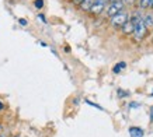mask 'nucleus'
Returning <instances> with one entry per match:
<instances>
[{
    "instance_id": "1",
    "label": "nucleus",
    "mask_w": 153,
    "mask_h": 137,
    "mask_svg": "<svg viewBox=\"0 0 153 137\" xmlns=\"http://www.w3.org/2000/svg\"><path fill=\"white\" fill-rule=\"evenodd\" d=\"M129 20L134 21V31H132V34H134L135 39L136 41H142L146 37V34H148V27L145 25L142 17H140L139 14H135L134 17Z\"/></svg>"
},
{
    "instance_id": "2",
    "label": "nucleus",
    "mask_w": 153,
    "mask_h": 137,
    "mask_svg": "<svg viewBox=\"0 0 153 137\" xmlns=\"http://www.w3.org/2000/svg\"><path fill=\"white\" fill-rule=\"evenodd\" d=\"M128 18H129L128 13H126L125 10H122V11L117 13L115 15H112L111 17V25L112 27H120L121 28L126 21H128Z\"/></svg>"
},
{
    "instance_id": "3",
    "label": "nucleus",
    "mask_w": 153,
    "mask_h": 137,
    "mask_svg": "<svg viewBox=\"0 0 153 137\" xmlns=\"http://www.w3.org/2000/svg\"><path fill=\"white\" fill-rule=\"evenodd\" d=\"M124 7H125V4H124L122 0H118V1H110V4L107 6V15H108V17H112V15H115L117 13L122 11Z\"/></svg>"
},
{
    "instance_id": "4",
    "label": "nucleus",
    "mask_w": 153,
    "mask_h": 137,
    "mask_svg": "<svg viewBox=\"0 0 153 137\" xmlns=\"http://www.w3.org/2000/svg\"><path fill=\"white\" fill-rule=\"evenodd\" d=\"M105 7H107V1H104V0H96L88 11L91 14H94V15H98V14H101L105 10Z\"/></svg>"
},
{
    "instance_id": "5",
    "label": "nucleus",
    "mask_w": 153,
    "mask_h": 137,
    "mask_svg": "<svg viewBox=\"0 0 153 137\" xmlns=\"http://www.w3.org/2000/svg\"><path fill=\"white\" fill-rule=\"evenodd\" d=\"M121 28H122V32H124L125 35H129V34H132V31H134V21H132V20H128Z\"/></svg>"
},
{
    "instance_id": "6",
    "label": "nucleus",
    "mask_w": 153,
    "mask_h": 137,
    "mask_svg": "<svg viewBox=\"0 0 153 137\" xmlns=\"http://www.w3.org/2000/svg\"><path fill=\"white\" fill-rule=\"evenodd\" d=\"M129 136L131 137H143V130L140 127H136V126H132L129 127Z\"/></svg>"
},
{
    "instance_id": "7",
    "label": "nucleus",
    "mask_w": 153,
    "mask_h": 137,
    "mask_svg": "<svg viewBox=\"0 0 153 137\" xmlns=\"http://www.w3.org/2000/svg\"><path fill=\"white\" fill-rule=\"evenodd\" d=\"M142 20H143L146 27H153V13H146Z\"/></svg>"
},
{
    "instance_id": "8",
    "label": "nucleus",
    "mask_w": 153,
    "mask_h": 137,
    "mask_svg": "<svg viewBox=\"0 0 153 137\" xmlns=\"http://www.w3.org/2000/svg\"><path fill=\"white\" fill-rule=\"evenodd\" d=\"M94 1H96V0H83V1H82L79 6H80V9H82V10H84V11H88V10H90V7L93 6Z\"/></svg>"
},
{
    "instance_id": "9",
    "label": "nucleus",
    "mask_w": 153,
    "mask_h": 137,
    "mask_svg": "<svg viewBox=\"0 0 153 137\" xmlns=\"http://www.w3.org/2000/svg\"><path fill=\"white\" fill-rule=\"evenodd\" d=\"M126 64L124 63V62H121V63H118V64H115L114 66V73H120V71H122V68L125 67Z\"/></svg>"
},
{
    "instance_id": "10",
    "label": "nucleus",
    "mask_w": 153,
    "mask_h": 137,
    "mask_svg": "<svg viewBox=\"0 0 153 137\" xmlns=\"http://www.w3.org/2000/svg\"><path fill=\"white\" fill-rule=\"evenodd\" d=\"M139 7L140 9H148L149 7V0H139Z\"/></svg>"
},
{
    "instance_id": "11",
    "label": "nucleus",
    "mask_w": 153,
    "mask_h": 137,
    "mask_svg": "<svg viewBox=\"0 0 153 137\" xmlns=\"http://www.w3.org/2000/svg\"><path fill=\"white\" fill-rule=\"evenodd\" d=\"M34 6H35L37 9H42V7H44V0H35V1H34Z\"/></svg>"
},
{
    "instance_id": "12",
    "label": "nucleus",
    "mask_w": 153,
    "mask_h": 137,
    "mask_svg": "<svg viewBox=\"0 0 153 137\" xmlns=\"http://www.w3.org/2000/svg\"><path fill=\"white\" fill-rule=\"evenodd\" d=\"M20 23H21V25H27V21H25V20H20Z\"/></svg>"
},
{
    "instance_id": "13",
    "label": "nucleus",
    "mask_w": 153,
    "mask_h": 137,
    "mask_svg": "<svg viewBox=\"0 0 153 137\" xmlns=\"http://www.w3.org/2000/svg\"><path fill=\"white\" fill-rule=\"evenodd\" d=\"M82 1H83V0H73V3H76V4H80Z\"/></svg>"
},
{
    "instance_id": "14",
    "label": "nucleus",
    "mask_w": 153,
    "mask_h": 137,
    "mask_svg": "<svg viewBox=\"0 0 153 137\" xmlns=\"http://www.w3.org/2000/svg\"><path fill=\"white\" fill-rule=\"evenodd\" d=\"M149 7H152L153 9V0H149Z\"/></svg>"
},
{
    "instance_id": "15",
    "label": "nucleus",
    "mask_w": 153,
    "mask_h": 137,
    "mask_svg": "<svg viewBox=\"0 0 153 137\" xmlns=\"http://www.w3.org/2000/svg\"><path fill=\"white\" fill-rule=\"evenodd\" d=\"M3 109V102H1V101H0V110Z\"/></svg>"
},
{
    "instance_id": "16",
    "label": "nucleus",
    "mask_w": 153,
    "mask_h": 137,
    "mask_svg": "<svg viewBox=\"0 0 153 137\" xmlns=\"http://www.w3.org/2000/svg\"><path fill=\"white\" fill-rule=\"evenodd\" d=\"M0 137H4V136H3V134H0Z\"/></svg>"
}]
</instances>
